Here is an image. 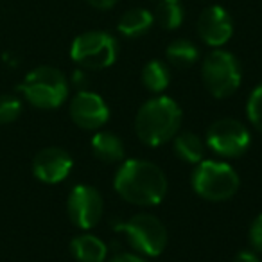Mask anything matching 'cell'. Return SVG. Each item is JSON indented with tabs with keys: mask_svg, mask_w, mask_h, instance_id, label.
Wrapping results in <instances>:
<instances>
[{
	"mask_svg": "<svg viewBox=\"0 0 262 262\" xmlns=\"http://www.w3.org/2000/svg\"><path fill=\"white\" fill-rule=\"evenodd\" d=\"M113 189L124 201L137 207H153L164 201L169 189L164 169L144 158L122 160L113 178Z\"/></svg>",
	"mask_w": 262,
	"mask_h": 262,
	"instance_id": "obj_1",
	"label": "cell"
},
{
	"mask_svg": "<svg viewBox=\"0 0 262 262\" xmlns=\"http://www.w3.org/2000/svg\"><path fill=\"white\" fill-rule=\"evenodd\" d=\"M182 126V110L178 102L167 95L146 101L135 117V133L146 146L158 147L171 142Z\"/></svg>",
	"mask_w": 262,
	"mask_h": 262,
	"instance_id": "obj_2",
	"label": "cell"
},
{
	"mask_svg": "<svg viewBox=\"0 0 262 262\" xmlns=\"http://www.w3.org/2000/svg\"><path fill=\"white\" fill-rule=\"evenodd\" d=\"M18 88L26 101L40 110H56L69 97V81L65 74L51 65L33 69Z\"/></svg>",
	"mask_w": 262,
	"mask_h": 262,
	"instance_id": "obj_3",
	"label": "cell"
},
{
	"mask_svg": "<svg viewBox=\"0 0 262 262\" xmlns=\"http://www.w3.org/2000/svg\"><path fill=\"white\" fill-rule=\"evenodd\" d=\"M190 185L194 192L207 201H226L239 190L241 180L230 164L221 160H201L194 165Z\"/></svg>",
	"mask_w": 262,
	"mask_h": 262,
	"instance_id": "obj_4",
	"label": "cell"
},
{
	"mask_svg": "<svg viewBox=\"0 0 262 262\" xmlns=\"http://www.w3.org/2000/svg\"><path fill=\"white\" fill-rule=\"evenodd\" d=\"M115 232H122L126 235L129 246L135 253L146 258H153L164 253L167 246V228L165 225L153 214L140 212L131 215L127 221L117 223Z\"/></svg>",
	"mask_w": 262,
	"mask_h": 262,
	"instance_id": "obj_5",
	"label": "cell"
},
{
	"mask_svg": "<svg viewBox=\"0 0 262 262\" xmlns=\"http://www.w3.org/2000/svg\"><path fill=\"white\" fill-rule=\"evenodd\" d=\"M201 79L212 97L226 99L239 90L243 83V69L232 52L214 49L201 63Z\"/></svg>",
	"mask_w": 262,
	"mask_h": 262,
	"instance_id": "obj_6",
	"label": "cell"
},
{
	"mask_svg": "<svg viewBox=\"0 0 262 262\" xmlns=\"http://www.w3.org/2000/svg\"><path fill=\"white\" fill-rule=\"evenodd\" d=\"M119 56V41L106 31H86L72 41L70 58L86 70H102L112 67Z\"/></svg>",
	"mask_w": 262,
	"mask_h": 262,
	"instance_id": "obj_7",
	"label": "cell"
},
{
	"mask_svg": "<svg viewBox=\"0 0 262 262\" xmlns=\"http://www.w3.org/2000/svg\"><path fill=\"white\" fill-rule=\"evenodd\" d=\"M205 144L221 158H239L250 149L251 135L244 122L225 117L210 124Z\"/></svg>",
	"mask_w": 262,
	"mask_h": 262,
	"instance_id": "obj_8",
	"label": "cell"
},
{
	"mask_svg": "<svg viewBox=\"0 0 262 262\" xmlns=\"http://www.w3.org/2000/svg\"><path fill=\"white\" fill-rule=\"evenodd\" d=\"M67 212L74 226L90 230L99 225L104 214V200L101 192L92 185H76L67 200Z\"/></svg>",
	"mask_w": 262,
	"mask_h": 262,
	"instance_id": "obj_9",
	"label": "cell"
},
{
	"mask_svg": "<svg viewBox=\"0 0 262 262\" xmlns=\"http://www.w3.org/2000/svg\"><path fill=\"white\" fill-rule=\"evenodd\" d=\"M72 122L86 131H99L110 119V108L99 94L90 90H77L69 106Z\"/></svg>",
	"mask_w": 262,
	"mask_h": 262,
	"instance_id": "obj_10",
	"label": "cell"
},
{
	"mask_svg": "<svg viewBox=\"0 0 262 262\" xmlns=\"http://www.w3.org/2000/svg\"><path fill=\"white\" fill-rule=\"evenodd\" d=\"M198 36L208 47L221 49L230 41L233 34V20L230 13L221 6H208L200 13L196 22Z\"/></svg>",
	"mask_w": 262,
	"mask_h": 262,
	"instance_id": "obj_11",
	"label": "cell"
},
{
	"mask_svg": "<svg viewBox=\"0 0 262 262\" xmlns=\"http://www.w3.org/2000/svg\"><path fill=\"white\" fill-rule=\"evenodd\" d=\"M74 160L61 147H45L33 158V172L40 182L56 185L69 178L72 172Z\"/></svg>",
	"mask_w": 262,
	"mask_h": 262,
	"instance_id": "obj_12",
	"label": "cell"
},
{
	"mask_svg": "<svg viewBox=\"0 0 262 262\" xmlns=\"http://www.w3.org/2000/svg\"><path fill=\"white\" fill-rule=\"evenodd\" d=\"M92 153L97 160L102 164H117V162L124 160V142L119 135H115L113 131L99 129L90 140Z\"/></svg>",
	"mask_w": 262,
	"mask_h": 262,
	"instance_id": "obj_13",
	"label": "cell"
},
{
	"mask_svg": "<svg viewBox=\"0 0 262 262\" xmlns=\"http://www.w3.org/2000/svg\"><path fill=\"white\" fill-rule=\"evenodd\" d=\"M108 250V244L92 233H81L70 241V253L77 262H104Z\"/></svg>",
	"mask_w": 262,
	"mask_h": 262,
	"instance_id": "obj_14",
	"label": "cell"
},
{
	"mask_svg": "<svg viewBox=\"0 0 262 262\" xmlns=\"http://www.w3.org/2000/svg\"><path fill=\"white\" fill-rule=\"evenodd\" d=\"M205 149L207 144L192 131H182V133L178 131L172 139V151L183 164H200L201 160H205Z\"/></svg>",
	"mask_w": 262,
	"mask_h": 262,
	"instance_id": "obj_15",
	"label": "cell"
},
{
	"mask_svg": "<svg viewBox=\"0 0 262 262\" xmlns=\"http://www.w3.org/2000/svg\"><path fill=\"white\" fill-rule=\"evenodd\" d=\"M155 16L151 11L144 8H133L120 16L117 29L126 38H140L153 27Z\"/></svg>",
	"mask_w": 262,
	"mask_h": 262,
	"instance_id": "obj_16",
	"label": "cell"
},
{
	"mask_svg": "<svg viewBox=\"0 0 262 262\" xmlns=\"http://www.w3.org/2000/svg\"><path fill=\"white\" fill-rule=\"evenodd\" d=\"M142 84L153 94H162L167 90L169 83H171V70L169 65L164 63L162 59H151L144 65L142 69Z\"/></svg>",
	"mask_w": 262,
	"mask_h": 262,
	"instance_id": "obj_17",
	"label": "cell"
},
{
	"mask_svg": "<svg viewBox=\"0 0 262 262\" xmlns=\"http://www.w3.org/2000/svg\"><path fill=\"white\" fill-rule=\"evenodd\" d=\"M155 22L165 31H174L185 20V8L180 0H160L153 13Z\"/></svg>",
	"mask_w": 262,
	"mask_h": 262,
	"instance_id": "obj_18",
	"label": "cell"
},
{
	"mask_svg": "<svg viewBox=\"0 0 262 262\" xmlns=\"http://www.w3.org/2000/svg\"><path fill=\"white\" fill-rule=\"evenodd\" d=\"M165 58H167V63H171L176 69H189L194 63H198L200 51L192 41L180 38V40L169 43L167 51H165Z\"/></svg>",
	"mask_w": 262,
	"mask_h": 262,
	"instance_id": "obj_19",
	"label": "cell"
},
{
	"mask_svg": "<svg viewBox=\"0 0 262 262\" xmlns=\"http://www.w3.org/2000/svg\"><path fill=\"white\" fill-rule=\"evenodd\" d=\"M246 115L251 126H253L258 133H262V84L253 88V92H251L250 97H248Z\"/></svg>",
	"mask_w": 262,
	"mask_h": 262,
	"instance_id": "obj_20",
	"label": "cell"
},
{
	"mask_svg": "<svg viewBox=\"0 0 262 262\" xmlns=\"http://www.w3.org/2000/svg\"><path fill=\"white\" fill-rule=\"evenodd\" d=\"M22 113V101L16 95H0V124H11Z\"/></svg>",
	"mask_w": 262,
	"mask_h": 262,
	"instance_id": "obj_21",
	"label": "cell"
},
{
	"mask_svg": "<svg viewBox=\"0 0 262 262\" xmlns=\"http://www.w3.org/2000/svg\"><path fill=\"white\" fill-rule=\"evenodd\" d=\"M248 237H250V244L257 253L262 255V214H258L257 217L253 219L250 226V232H248Z\"/></svg>",
	"mask_w": 262,
	"mask_h": 262,
	"instance_id": "obj_22",
	"label": "cell"
},
{
	"mask_svg": "<svg viewBox=\"0 0 262 262\" xmlns=\"http://www.w3.org/2000/svg\"><path fill=\"white\" fill-rule=\"evenodd\" d=\"M110 262H149L146 257L139 253H131V251H122V253H117L115 257Z\"/></svg>",
	"mask_w": 262,
	"mask_h": 262,
	"instance_id": "obj_23",
	"label": "cell"
},
{
	"mask_svg": "<svg viewBox=\"0 0 262 262\" xmlns=\"http://www.w3.org/2000/svg\"><path fill=\"white\" fill-rule=\"evenodd\" d=\"M233 262H262V260L255 250H243L235 255Z\"/></svg>",
	"mask_w": 262,
	"mask_h": 262,
	"instance_id": "obj_24",
	"label": "cell"
},
{
	"mask_svg": "<svg viewBox=\"0 0 262 262\" xmlns=\"http://www.w3.org/2000/svg\"><path fill=\"white\" fill-rule=\"evenodd\" d=\"M88 4L95 9H101V11H106V9H112L113 6L119 2V0H86Z\"/></svg>",
	"mask_w": 262,
	"mask_h": 262,
	"instance_id": "obj_25",
	"label": "cell"
},
{
	"mask_svg": "<svg viewBox=\"0 0 262 262\" xmlns=\"http://www.w3.org/2000/svg\"><path fill=\"white\" fill-rule=\"evenodd\" d=\"M72 83L76 84V86H79V90H84L83 83H86V74H84L83 70H76L72 77Z\"/></svg>",
	"mask_w": 262,
	"mask_h": 262,
	"instance_id": "obj_26",
	"label": "cell"
}]
</instances>
